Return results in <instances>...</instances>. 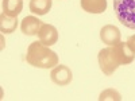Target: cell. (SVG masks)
I'll return each instance as SVG.
<instances>
[{
    "label": "cell",
    "instance_id": "cell-1",
    "mask_svg": "<svg viewBox=\"0 0 135 101\" xmlns=\"http://www.w3.org/2000/svg\"><path fill=\"white\" fill-rule=\"evenodd\" d=\"M134 58H135V54L130 50L127 43L122 41L115 46L101 49L97 55L99 66L105 75L114 74V72L120 65H128L134 61Z\"/></svg>",
    "mask_w": 135,
    "mask_h": 101
},
{
    "label": "cell",
    "instance_id": "cell-2",
    "mask_svg": "<svg viewBox=\"0 0 135 101\" xmlns=\"http://www.w3.org/2000/svg\"><path fill=\"white\" fill-rule=\"evenodd\" d=\"M26 61L28 65L39 69H53L58 65V55L49 46H45L41 41L30 43L26 54Z\"/></svg>",
    "mask_w": 135,
    "mask_h": 101
},
{
    "label": "cell",
    "instance_id": "cell-3",
    "mask_svg": "<svg viewBox=\"0 0 135 101\" xmlns=\"http://www.w3.org/2000/svg\"><path fill=\"white\" fill-rule=\"evenodd\" d=\"M114 11L123 26L135 30V0H114Z\"/></svg>",
    "mask_w": 135,
    "mask_h": 101
},
{
    "label": "cell",
    "instance_id": "cell-4",
    "mask_svg": "<svg viewBox=\"0 0 135 101\" xmlns=\"http://www.w3.org/2000/svg\"><path fill=\"white\" fill-rule=\"evenodd\" d=\"M51 81L58 86H66L73 80V73L66 65H57L50 73Z\"/></svg>",
    "mask_w": 135,
    "mask_h": 101
},
{
    "label": "cell",
    "instance_id": "cell-5",
    "mask_svg": "<svg viewBox=\"0 0 135 101\" xmlns=\"http://www.w3.org/2000/svg\"><path fill=\"white\" fill-rule=\"evenodd\" d=\"M100 39L108 46H115L122 41V34L116 26L107 24L100 30Z\"/></svg>",
    "mask_w": 135,
    "mask_h": 101
},
{
    "label": "cell",
    "instance_id": "cell-6",
    "mask_svg": "<svg viewBox=\"0 0 135 101\" xmlns=\"http://www.w3.org/2000/svg\"><path fill=\"white\" fill-rule=\"evenodd\" d=\"M38 39L45 44V46H53V44L57 43L58 41V31L54 26L43 23L39 32H38Z\"/></svg>",
    "mask_w": 135,
    "mask_h": 101
},
{
    "label": "cell",
    "instance_id": "cell-7",
    "mask_svg": "<svg viewBox=\"0 0 135 101\" xmlns=\"http://www.w3.org/2000/svg\"><path fill=\"white\" fill-rule=\"evenodd\" d=\"M42 22L35 18V16H26L20 23V30L25 35L32 37V35H38V32L42 27Z\"/></svg>",
    "mask_w": 135,
    "mask_h": 101
},
{
    "label": "cell",
    "instance_id": "cell-8",
    "mask_svg": "<svg viewBox=\"0 0 135 101\" xmlns=\"http://www.w3.org/2000/svg\"><path fill=\"white\" fill-rule=\"evenodd\" d=\"M81 8L89 14H103L107 9V0H80Z\"/></svg>",
    "mask_w": 135,
    "mask_h": 101
},
{
    "label": "cell",
    "instance_id": "cell-9",
    "mask_svg": "<svg viewBox=\"0 0 135 101\" xmlns=\"http://www.w3.org/2000/svg\"><path fill=\"white\" fill-rule=\"evenodd\" d=\"M23 9V0H3V14L18 16Z\"/></svg>",
    "mask_w": 135,
    "mask_h": 101
},
{
    "label": "cell",
    "instance_id": "cell-10",
    "mask_svg": "<svg viewBox=\"0 0 135 101\" xmlns=\"http://www.w3.org/2000/svg\"><path fill=\"white\" fill-rule=\"evenodd\" d=\"M51 8V0H30V11L38 16L46 15Z\"/></svg>",
    "mask_w": 135,
    "mask_h": 101
},
{
    "label": "cell",
    "instance_id": "cell-11",
    "mask_svg": "<svg viewBox=\"0 0 135 101\" xmlns=\"http://www.w3.org/2000/svg\"><path fill=\"white\" fill-rule=\"evenodd\" d=\"M18 27V16H8L2 14L0 16V30L3 34H11Z\"/></svg>",
    "mask_w": 135,
    "mask_h": 101
},
{
    "label": "cell",
    "instance_id": "cell-12",
    "mask_svg": "<svg viewBox=\"0 0 135 101\" xmlns=\"http://www.w3.org/2000/svg\"><path fill=\"white\" fill-rule=\"evenodd\" d=\"M99 100L100 101H107V100H111V101H120L122 100V96L119 92H116L115 89H105L100 93L99 96Z\"/></svg>",
    "mask_w": 135,
    "mask_h": 101
},
{
    "label": "cell",
    "instance_id": "cell-13",
    "mask_svg": "<svg viewBox=\"0 0 135 101\" xmlns=\"http://www.w3.org/2000/svg\"><path fill=\"white\" fill-rule=\"evenodd\" d=\"M126 43H127V46L130 47V50L135 54V34H134V35H131V37L127 39Z\"/></svg>",
    "mask_w": 135,
    "mask_h": 101
}]
</instances>
